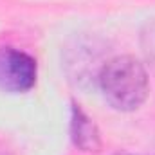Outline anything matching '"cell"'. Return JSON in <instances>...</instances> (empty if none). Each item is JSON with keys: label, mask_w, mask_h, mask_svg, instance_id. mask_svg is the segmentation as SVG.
<instances>
[{"label": "cell", "mask_w": 155, "mask_h": 155, "mask_svg": "<svg viewBox=\"0 0 155 155\" xmlns=\"http://www.w3.org/2000/svg\"><path fill=\"white\" fill-rule=\"evenodd\" d=\"M99 87L107 103L119 112L139 108L148 96V72L134 56H117L99 72Z\"/></svg>", "instance_id": "1"}, {"label": "cell", "mask_w": 155, "mask_h": 155, "mask_svg": "<svg viewBox=\"0 0 155 155\" xmlns=\"http://www.w3.org/2000/svg\"><path fill=\"white\" fill-rule=\"evenodd\" d=\"M36 83V61L24 51L0 49V90L7 94H22Z\"/></svg>", "instance_id": "2"}, {"label": "cell", "mask_w": 155, "mask_h": 155, "mask_svg": "<svg viewBox=\"0 0 155 155\" xmlns=\"http://www.w3.org/2000/svg\"><path fill=\"white\" fill-rule=\"evenodd\" d=\"M71 137L74 146L81 152H99L101 150V137L96 123L83 112L79 105H72V117H71Z\"/></svg>", "instance_id": "3"}, {"label": "cell", "mask_w": 155, "mask_h": 155, "mask_svg": "<svg viewBox=\"0 0 155 155\" xmlns=\"http://www.w3.org/2000/svg\"><path fill=\"white\" fill-rule=\"evenodd\" d=\"M144 52L146 58L152 61V65L155 67V25H152L148 29V33H144Z\"/></svg>", "instance_id": "4"}, {"label": "cell", "mask_w": 155, "mask_h": 155, "mask_svg": "<svg viewBox=\"0 0 155 155\" xmlns=\"http://www.w3.org/2000/svg\"><path fill=\"white\" fill-rule=\"evenodd\" d=\"M116 155H134V153H126V152H123V153H116Z\"/></svg>", "instance_id": "5"}]
</instances>
